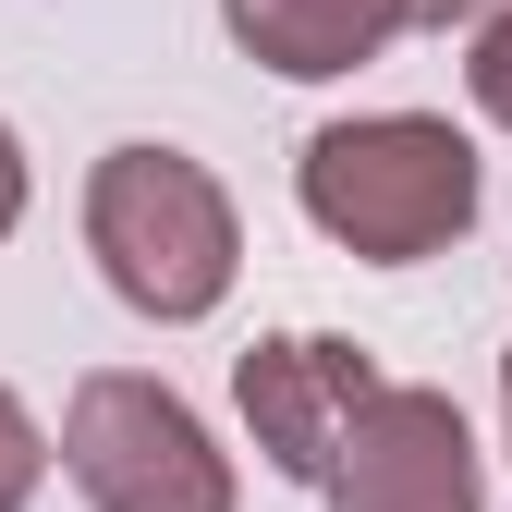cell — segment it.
Listing matches in <instances>:
<instances>
[{
	"label": "cell",
	"instance_id": "cell-11",
	"mask_svg": "<svg viewBox=\"0 0 512 512\" xmlns=\"http://www.w3.org/2000/svg\"><path fill=\"white\" fill-rule=\"evenodd\" d=\"M500 415H512V354H500Z\"/></svg>",
	"mask_w": 512,
	"mask_h": 512
},
{
	"label": "cell",
	"instance_id": "cell-7",
	"mask_svg": "<svg viewBox=\"0 0 512 512\" xmlns=\"http://www.w3.org/2000/svg\"><path fill=\"white\" fill-rule=\"evenodd\" d=\"M37 476H49V439H37V415H25L13 391H0V512H25Z\"/></svg>",
	"mask_w": 512,
	"mask_h": 512
},
{
	"label": "cell",
	"instance_id": "cell-10",
	"mask_svg": "<svg viewBox=\"0 0 512 512\" xmlns=\"http://www.w3.org/2000/svg\"><path fill=\"white\" fill-rule=\"evenodd\" d=\"M500 0H403V25H488Z\"/></svg>",
	"mask_w": 512,
	"mask_h": 512
},
{
	"label": "cell",
	"instance_id": "cell-9",
	"mask_svg": "<svg viewBox=\"0 0 512 512\" xmlns=\"http://www.w3.org/2000/svg\"><path fill=\"white\" fill-rule=\"evenodd\" d=\"M25 220V147H13V122H0V232Z\"/></svg>",
	"mask_w": 512,
	"mask_h": 512
},
{
	"label": "cell",
	"instance_id": "cell-5",
	"mask_svg": "<svg viewBox=\"0 0 512 512\" xmlns=\"http://www.w3.org/2000/svg\"><path fill=\"white\" fill-rule=\"evenodd\" d=\"M366 391H378V366L354 342H330V330H281V342H256L232 366V403L256 427V452H269L281 476H305V488L330 476V452H342V427H354Z\"/></svg>",
	"mask_w": 512,
	"mask_h": 512
},
{
	"label": "cell",
	"instance_id": "cell-8",
	"mask_svg": "<svg viewBox=\"0 0 512 512\" xmlns=\"http://www.w3.org/2000/svg\"><path fill=\"white\" fill-rule=\"evenodd\" d=\"M464 86H476V110H488V122H512V0L476 25V61H464Z\"/></svg>",
	"mask_w": 512,
	"mask_h": 512
},
{
	"label": "cell",
	"instance_id": "cell-6",
	"mask_svg": "<svg viewBox=\"0 0 512 512\" xmlns=\"http://www.w3.org/2000/svg\"><path fill=\"white\" fill-rule=\"evenodd\" d=\"M220 25L244 61H269L293 86H330L354 61H378L403 37V0H220Z\"/></svg>",
	"mask_w": 512,
	"mask_h": 512
},
{
	"label": "cell",
	"instance_id": "cell-4",
	"mask_svg": "<svg viewBox=\"0 0 512 512\" xmlns=\"http://www.w3.org/2000/svg\"><path fill=\"white\" fill-rule=\"evenodd\" d=\"M317 488H330V512H488V476H476L452 391H415V378H378L354 403Z\"/></svg>",
	"mask_w": 512,
	"mask_h": 512
},
{
	"label": "cell",
	"instance_id": "cell-1",
	"mask_svg": "<svg viewBox=\"0 0 512 512\" xmlns=\"http://www.w3.org/2000/svg\"><path fill=\"white\" fill-rule=\"evenodd\" d=\"M476 183H488V171H476V147L452 135V122L378 110V122H330V135H305L293 196H305V220L330 232L342 256H366V269H415V256L464 244Z\"/></svg>",
	"mask_w": 512,
	"mask_h": 512
},
{
	"label": "cell",
	"instance_id": "cell-2",
	"mask_svg": "<svg viewBox=\"0 0 512 512\" xmlns=\"http://www.w3.org/2000/svg\"><path fill=\"white\" fill-rule=\"evenodd\" d=\"M86 256H98V281L159 317V330H183V317H208L244 269V220L220 196V171L208 159H183V147H110L86 171Z\"/></svg>",
	"mask_w": 512,
	"mask_h": 512
},
{
	"label": "cell",
	"instance_id": "cell-3",
	"mask_svg": "<svg viewBox=\"0 0 512 512\" xmlns=\"http://www.w3.org/2000/svg\"><path fill=\"white\" fill-rule=\"evenodd\" d=\"M61 464L98 512H232V452L196 427V403L135 366H98L61 415Z\"/></svg>",
	"mask_w": 512,
	"mask_h": 512
}]
</instances>
